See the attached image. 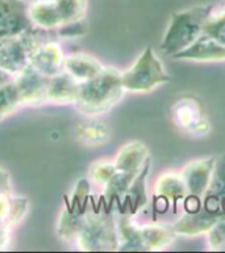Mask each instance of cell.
Instances as JSON below:
<instances>
[{
    "instance_id": "obj_1",
    "label": "cell",
    "mask_w": 225,
    "mask_h": 253,
    "mask_svg": "<svg viewBox=\"0 0 225 253\" xmlns=\"http://www.w3.org/2000/svg\"><path fill=\"white\" fill-rule=\"evenodd\" d=\"M58 234L80 251L102 252L120 248L117 223L108 212H87L86 209L70 206L58 220Z\"/></svg>"
},
{
    "instance_id": "obj_2",
    "label": "cell",
    "mask_w": 225,
    "mask_h": 253,
    "mask_svg": "<svg viewBox=\"0 0 225 253\" xmlns=\"http://www.w3.org/2000/svg\"><path fill=\"white\" fill-rule=\"evenodd\" d=\"M121 72L114 67H106L95 78L80 84L74 105L86 117H99L121 101L125 93Z\"/></svg>"
},
{
    "instance_id": "obj_3",
    "label": "cell",
    "mask_w": 225,
    "mask_h": 253,
    "mask_svg": "<svg viewBox=\"0 0 225 253\" xmlns=\"http://www.w3.org/2000/svg\"><path fill=\"white\" fill-rule=\"evenodd\" d=\"M88 0H32L28 15L32 25L46 32H58L78 25L87 15Z\"/></svg>"
},
{
    "instance_id": "obj_4",
    "label": "cell",
    "mask_w": 225,
    "mask_h": 253,
    "mask_svg": "<svg viewBox=\"0 0 225 253\" xmlns=\"http://www.w3.org/2000/svg\"><path fill=\"white\" fill-rule=\"evenodd\" d=\"M211 5H196L171 16L161 49L165 54L175 55L194 43L203 33L204 24L211 16Z\"/></svg>"
},
{
    "instance_id": "obj_5",
    "label": "cell",
    "mask_w": 225,
    "mask_h": 253,
    "mask_svg": "<svg viewBox=\"0 0 225 253\" xmlns=\"http://www.w3.org/2000/svg\"><path fill=\"white\" fill-rule=\"evenodd\" d=\"M121 82L126 92L148 93L170 82V76L154 50L148 47L128 70L121 72Z\"/></svg>"
},
{
    "instance_id": "obj_6",
    "label": "cell",
    "mask_w": 225,
    "mask_h": 253,
    "mask_svg": "<svg viewBox=\"0 0 225 253\" xmlns=\"http://www.w3.org/2000/svg\"><path fill=\"white\" fill-rule=\"evenodd\" d=\"M48 33L37 28H32L21 34L0 41V68L11 76L19 75L29 67L31 54L35 46Z\"/></svg>"
},
{
    "instance_id": "obj_7",
    "label": "cell",
    "mask_w": 225,
    "mask_h": 253,
    "mask_svg": "<svg viewBox=\"0 0 225 253\" xmlns=\"http://www.w3.org/2000/svg\"><path fill=\"white\" fill-rule=\"evenodd\" d=\"M172 124L178 130L190 136H206L211 132V122L203 104L195 96H182L172 104Z\"/></svg>"
},
{
    "instance_id": "obj_8",
    "label": "cell",
    "mask_w": 225,
    "mask_h": 253,
    "mask_svg": "<svg viewBox=\"0 0 225 253\" xmlns=\"http://www.w3.org/2000/svg\"><path fill=\"white\" fill-rule=\"evenodd\" d=\"M65 57L61 43L54 38L52 32H48L32 51L29 66L50 79L63 71Z\"/></svg>"
},
{
    "instance_id": "obj_9",
    "label": "cell",
    "mask_w": 225,
    "mask_h": 253,
    "mask_svg": "<svg viewBox=\"0 0 225 253\" xmlns=\"http://www.w3.org/2000/svg\"><path fill=\"white\" fill-rule=\"evenodd\" d=\"M32 25L25 0H0V41L29 31Z\"/></svg>"
},
{
    "instance_id": "obj_10",
    "label": "cell",
    "mask_w": 225,
    "mask_h": 253,
    "mask_svg": "<svg viewBox=\"0 0 225 253\" xmlns=\"http://www.w3.org/2000/svg\"><path fill=\"white\" fill-rule=\"evenodd\" d=\"M17 92L23 106H36L46 104V89L49 78L41 75L31 66L27 67L19 75L13 76Z\"/></svg>"
},
{
    "instance_id": "obj_11",
    "label": "cell",
    "mask_w": 225,
    "mask_h": 253,
    "mask_svg": "<svg viewBox=\"0 0 225 253\" xmlns=\"http://www.w3.org/2000/svg\"><path fill=\"white\" fill-rule=\"evenodd\" d=\"M223 219H225V214L199 208L196 210H186V214L172 226V228L179 235L198 236L210 232Z\"/></svg>"
},
{
    "instance_id": "obj_12",
    "label": "cell",
    "mask_w": 225,
    "mask_h": 253,
    "mask_svg": "<svg viewBox=\"0 0 225 253\" xmlns=\"http://www.w3.org/2000/svg\"><path fill=\"white\" fill-rule=\"evenodd\" d=\"M216 166L215 158H202L192 160L180 172L183 177L188 194L195 198H202L210 185L211 177Z\"/></svg>"
},
{
    "instance_id": "obj_13",
    "label": "cell",
    "mask_w": 225,
    "mask_h": 253,
    "mask_svg": "<svg viewBox=\"0 0 225 253\" xmlns=\"http://www.w3.org/2000/svg\"><path fill=\"white\" fill-rule=\"evenodd\" d=\"M174 58L195 62L225 61V45L204 33L188 47L175 54Z\"/></svg>"
},
{
    "instance_id": "obj_14",
    "label": "cell",
    "mask_w": 225,
    "mask_h": 253,
    "mask_svg": "<svg viewBox=\"0 0 225 253\" xmlns=\"http://www.w3.org/2000/svg\"><path fill=\"white\" fill-rule=\"evenodd\" d=\"M149 160V150L145 144L141 140H132L122 146L113 162L118 172L138 176Z\"/></svg>"
},
{
    "instance_id": "obj_15",
    "label": "cell",
    "mask_w": 225,
    "mask_h": 253,
    "mask_svg": "<svg viewBox=\"0 0 225 253\" xmlns=\"http://www.w3.org/2000/svg\"><path fill=\"white\" fill-rule=\"evenodd\" d=\"M80 83L73 79L67 72L62 71L49 79L46 89V104L70 105L75 102L79 92Z\"/></svg>"
},
{
    "instance_id": "obj_16",
    "label": "cell",
    "mask_w": 225,
    "mask_h": 253,
    "mask_svg": "<svg viewBox=\"0 0 225 253\" xmlns=\"http://www.w3.org/2000/svg\"><path fill=\"white\" fill-rule=\"evenodd\" d=\"M104 66L95 57L86 53H73L66 55L63 71L67 72L78 83H86L103 71Z\"/></svg>"
},
{
    "instance_id": "obj_17",
    "label": "cell",
    "mask_w": 225,
    "mask_h": 253,
    "mask_svg": "<svg viewBox=\"0 0 225 253\" xmlns=\"http://www.w3.org/2000/svg\"><path fill=\"white\" fill-rule=\"evenodd\" d=\"M75 138L86 147L98 148L108 143L111 138L110 127L104 121L96 117H87L75 127Z\"/></svg>"
},
{
    "instance_id": "obj_18",
    "label": "cell",
    "mask_w": 225,
    "mask_h": 253,
    "mask_svg": "<svg viewBox=\"0 0 225 253\" xmlns=\"http://www.w3.org/2000/svg\"><path fill=\"white\" fill-rule=\"evenodd\" d=\"M176 232L172 226L166 224H146L140 226V246L141 251H162L170 247L175 240Z\"/></svg>"
},
{
    "instance_id": "obj_19",
    "label": "cell",
    "mask_w": 225,
    "mask_h": 253,
    "mask_svg": "<svg viewBox=\"0 0 225 253\" xmlns=\"http://www.w3.org/2000/svg\"><path fill=\"white\" fill-rule=\"evenodd\" d=\"M156 194L158 198L171 202L172 206L176 208V204L179 201L187 198L188 190L182 174L175 172H166L161 174L157 180Z\"/></svg>"
},
{
    "instance_id": "obj_20",
    "label": "cell",
    "mask_w": 225,
    "mask_h": 253,
    "mask_svg": "<svg viewBox=\"0 0 225 253\" xmlns=\"http://www.w3.org/2000/svg\"><path fill=\"white\" fill-rule=\"evenodd\" d=\"M150 164L152 160L146 163L145 168L141 170V173L138 174L137 177L134 178L133 182L130 184L126 193L124 194V202L128 206L129 214L134 215L138 210H141L145 206L146 201H148V196H146V176L149 173Z\"/></svg>"
},
{
    "instance_id": "obj_21",
    "label": "cell",
    "mask_w": 225,
    "mask_h": 253,
    "mask_svg": "<svg viewBox=\"0 0 225 253\" xmlns=\"http://www.w3.org/2000/svg\"><path fill=\"white\" fill-rule=\"evenodd\" d=\"M21 106H23V104L20 100L17 88L13 83V78H12L9 83L0 88V121L9 117Z\"/></svg>"
},
{
    "instance_id": "obj_22",
    "label": "cell",
    "mask_w": 225,
    "mask_h": 253,
    "mask_svg": "<svg viewBox=\"0 0 225 253\" xmlns=\"http://www.w3.org/2000/svg\"><path fill=\"white\" fill-rule=\"evenodd\" d=\"M114 173H116L114 162L107 160V159H102V160L92 163L88 168V178L95 184L103 186L113 177Z\"/></svg>"
},
{
    "instance_id": "obj_23",
    "label": "cell",
    "mask_w": 225,
    "mask_h": 253,
    "mask_svg": "<svg viewBox=\"0 0 225 253\" xmlns=\"http://www.w3.org/2000/svg\"><path fill=\"white\" fill-rule=\"evenodd\" d=\"M0 196H12L11 177L3 168H0Z\"/></svg>"
},
{
    "instance_id": "obj_24",
    "label": "cell",
    "mask_w": 225,
    "mask_h": 253,
    "mask_svg": "<svg viewBox=\"0 0 225 253\" xmlns=\"http://www.w3.org/2000/svg\"><path fill=\"white\" fill-rule=\"evenodd\" d=\"M12 78H13V76H11L9 74H7V72L3 71V70L0 68V88L3 87V85H5L7 83H9L12 80Z\"/></svg>"
}]
</instances>
